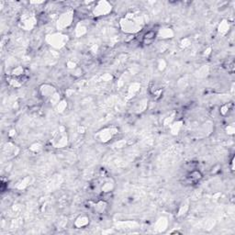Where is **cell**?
Masks as SVG:
<instances>
[{
  "label": "cell",
  "mask_w": 235,
  "mask_h": 235,
  "mask_svg": "<svg viewBox=\"0 0 235 235\" xmlns=\"http://www.w3.org/2000/svg\"><path fill=\"white\" fill-rule=\"evenodd\" d=\"M156 33H154V31H148L144 37H143V41L145 44H151L153 42V40L155 39Z\"/></svg>",
  "instance_id": "cell-1"
}]
</instances>
